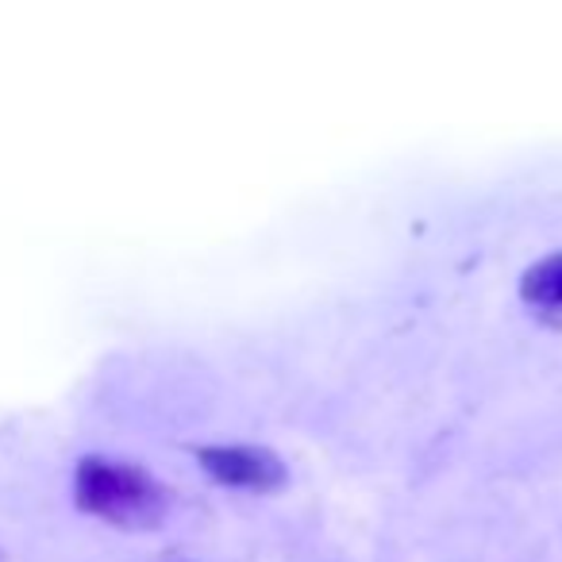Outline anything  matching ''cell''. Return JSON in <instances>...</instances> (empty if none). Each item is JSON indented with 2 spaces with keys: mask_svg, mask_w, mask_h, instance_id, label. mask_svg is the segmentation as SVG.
Segmentation results:
<instances>
[{
  "mask_svg": "<svg viewBox=\"0 0 562 562\" xmlns=\"http://www.w3.org/2000/svg\"><path fill=\"white\" fill-rule=\"evenodd\" d=\"M74 497L86 513L101 516L116 528H155L170 505L166 485H158L143 467L101 459V454H89L78 462Z\"/></svg>",
  "mask_w": 562,
  "mask_h": 562,
  "instance_id": "1",
  "label": "cell"
},
{
  "mask_svg": "<svg viewBox=\"0 0 562 562\" xmlns=\"http://www.w3.org/2000/svg\"><path fill=\"white\" fill-rule=\"evenodd\" d=\"M520 297L536 308H562V255H547L524 270Z\"/></svg>",
  "mask_w": 562,
  "mask_h": 562,
  "instance_id": "3",
  "label": "cell"
},
{
  "mask_svg": "<svg viewBox=\"0 0 562 562\" xmlns=\"http://www.w3.org/2000/svg\"><path fill=\"white\" fill-rule=\"evenodd\" d=\"M196 462L216 477L220 485H239V490H278L285 485V462L270 451V447H201Z\"/></svg>",
  "mask_w": 562,
  "mask_h": 562,
  "instance_id": "2",
  "label": "cell"
}]
</instances>
